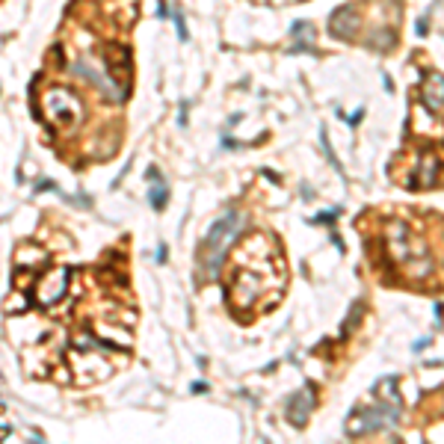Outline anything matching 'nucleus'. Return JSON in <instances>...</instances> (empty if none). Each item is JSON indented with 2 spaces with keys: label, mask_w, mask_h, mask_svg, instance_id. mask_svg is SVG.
I'll return each mask as SVG.
<instances>
[{
  "label": "nucleus",
  "mask_w": 444,
  "mask_h": 444,
  "mask_svg": "<svg viewBox=\"0 0 444 444\" xmlns=\"http://www.w3.org/2000/svg\"><path fill=\"white\" fill-rule=\"evenodd\" d=\"M356 30V15L350 9H341L338 15L332 18V33L341 36V39H350V33Z\"/></svg>",
  "instance_id": "20e7f679"
},
{
  "label": "nucleus",
  "mask_w": 444,
  "mask_h": 444,
  "mask_svg": "<svg viewBox=\"0 0 444 444\" xmlns=\"http://www.w3.org/2000/svg\"><path fill=\"white\" fill-rule=\"evenodd\" d=\"M237 222H240V216L234 213V210H228V213H222L219 219L210 225V231H207V237H205V246H202V258H205L207 275L219 273L222 258H225L231 240H234V234H237Z\"/></svg>",
  "instance_id": "f257e3e1"
},
{
  "label": "nucleus",
  "mask_w": 444,
  "mask_h": 444,
  "mask_svg": "<svg viewBox=\"0 0 444 444\" xmlns=\"http://www.w3.org/2000/svg\"><path fill=\"white\" fill-rule=\"evenodd\" d=\"M397 421V411L394 409H376V411H356L346 424V432L350 435H364L370 429H382V427H391Z\"/></svg>",
  "instance_id": "f03ea898"
},
{
  "label": "nucleus",
  "mask_w": 444,
  "mask_h": 444,
  "mask_svg": "<svg viewBox=\"0 0 444 444\" xmlns=\"http://www.w3.org/2000/svg\"><path fill=\"white\" fill-rule=\"evenodd\" d=\"M163 202H166V189H163V187H160V189L154 187L151 189V207H157V210H160V207H163Z\"/></svg>",
  "instance_id": "423d86ee"
},
{
  "label": "nucleus",
  "mask_w": 444,
  "mask_h": 444,
  "mask_svg": "<svg viewBox=\"0 0 444 444\" xmlns=\"http://www.w3.org/2000/svg\"><path fill=\"white\" fill-rule=\"evenodd\" d=\"M308 411H311V397H302V394H296L291 400V409H288V418H291L293 424H305Z\"/></svg>",
  "instance_id": "39448f33"
},
{
  "label": "nucleus",
  "mask_w": 444,
  "mask_h": 444,
  "mask_svg": "<svg viewBox=\"0 0 444 444\" xmlns=\"http://www.w3.org/2000/svg\"><path fill=\"white\" fill-rule=\"evenodd\" d=\"M424 104L432 116H444V77L441 74H427L424 80Z\"/></svg>",
  "instance_id": "7ed1b4c3"
}]
</instances>
